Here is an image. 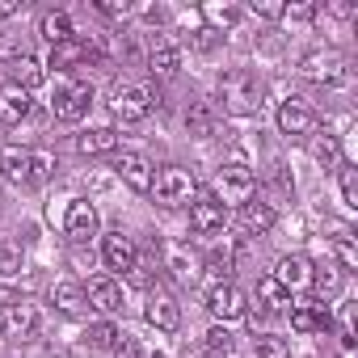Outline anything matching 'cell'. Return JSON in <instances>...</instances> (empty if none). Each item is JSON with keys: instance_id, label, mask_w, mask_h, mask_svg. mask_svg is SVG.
Returning <instances> with one entry per match:
<instances>
[{"instance_id": "obj_33", "label": "cell", "mask_w": 358, "mask_h": 358, "mask_svg": "<svg viewBox=\"0 0 358 358\" xmlns=\"http://www.w3.org/2000/svg\"><path fill=\"white\" fill-rule=\"evenodd\" d=\"M85 341H89L93 350H114V341H118V329H114L110 320H97V324H89Z\"/></svg>"}, {"instance_id": "obj_35", "label": "cell", "mask_w": 358, "mask_h": 358, "mask_svg": "<svg viewBox=\"0 0 358 358\" xmlns=\"http://www.w3.org/2000/svg\"><path fill=\"white\" fill-rule=\"evenodd\" d=\"M257 358H291V345L282 337H257Z\"/></svg>"}, {"instance_id": "obj_26", "label": "cell", "mask_w": 358, "mask_h": 358, "mask_svg": "<svg viewBox=\"0 0 358 358\" xmlns=\"http://www.w3.org/2000/svg\"><path fill=\"white\" fill-rule=\"evenodd\" d=\"M51 299H55V308H59V312H68V316H76V312H85V308H89V303H85V287H80V282H55Z\"/></svg>"}, {"instance_id": "obj_36", "label": "cell", "mask_w": 358, "mask_h": 358, "mask_svg": "<svg viewBox=\"0 0 358 358\" xmlns=\"http://www.w3.org/2000/svg\"><path fill=\"white\" fill-rule=\"evenodd\" d=\"M341 203L350 211H358V173L354 169H341Z\"/></svg>"}, {"instance_id": "obj_28", "label": "cell", "mask_w": 358, "mask_h": 358, "mask_svg": "<svg viewBox=\"0 0 358 358\" xmlns=\"http://www.w3.org/2000/svg\"><path fill=\"white\" fill-rule=\"evenodd\" d=\"M38 34H43L51 47H59V43L76 38V34H72V17H68V13H47V17H43V26H38Z\"/></svg>"}, {"instance_id": "obj_22", "label": "cell", "mask_w": 358, "mask_h": 358, "mask_svg": "<svg viewBox=\"0 0 358 358\" xmlns=\"http://www.w3.org/2000/svg\"><path fill=\"white\" fill-rule=\"evenodd\" d=\"M0 177L5 182H30V152L22 148H0Z\"/></svg>"}, {"instance_id": "obj_29", "label": "cell", "mask_w": 358, "mask_h": 358, "mask_svg": "<svg viewBox=\"0 0 358 358\" xmlns=\"http://www.w3.org/2000/svg\"><path fill=\"white\" fill-rule=\"evenodd\" d=\"M257 303H262L266 312H291V295H287L274 278H262V282H257Z\"/></svg>"}, {"instance_id": "obj_46", "label": "cell", "mask_w": 358, "mask_h": 358, "mask_svg": "<svg viewBox=\"0 0 358 358\" xmlns=\"http://www.w3.org/2000/svg\"><path fill=\"white\" fill-rule=\"evenodd\" d=\"M22 13V0H0V17H13Z\"/></svg>"}, {"instance_id": "obj_38", "label": "cell", "mask_w": 358, "mask_h": 358, "mask_svg": "<svg viewBox=\"0 0 358 358\" xmlns=\"http://www.w3.org/2000/svg\"><path fill=\"white\" fill-rule=\"evenodd\" d=\"M22 55H26L22 34H0V59H22Z\"/></svg>"}, {"instance_id": "obj_5", "label": "cell", "mask_w": 358, "mask_h": 358, "mask_svg": "<svg viewBox=\"0 0 358 358\" xmlns=\"http://www.w3.org/2000/svg\"><path fill=\"white\" fill-rule=\"evenodd\" d=\"M299 72H303L308 80H316V85H341V80L350 76L341 51H308V55L299 59Z\"/></svg>"}, {"instance_id": "obj_25", "label": "cell", "mask_w": 358, "mask_h": 358, "mask_svg": "<svg viewBox=\"0 0 358 358\" xmlns=\"http://www.w3.org/2000/svg\"><path fill=\"white\" fill-rule=\"evenodd\" d=\"M43 80H47V68H43L34 55L13 59V85H17V89H26V93H30V89H38Z\"/></svg>"}, {"instance_id": "obj_11", "label": "cell", "mask_w": 358, "mask_h": 358, "mask_svg": "<svg viewBox=\"0 0 358 358\" xmlns=\"http://www.w3.org/2000/svg\"><path fill=\"white\" fill-rule=\"evenodd\" d=\"M143 316H148V324H156L160 333H173L177 324H182V308H177V299L169 295V291H148V303H143Z\"/></svg>"}, {"instance_id": "obj_1", "label": "cell", "mask_w": 358, "mask_h": 358, "mask_svg": "<svg viewBox=\"0 0 358 358\" xmlns=\"http://www.w3.org/2000/svg\"><path fill=\"white\" fill-rule=\"evenodd\" d=\"M220 101H224V110L236 114V118L257 114V110H262V80H257V72L232 68V72L220 80Z\"/></svg>"}, {"instance_id": "obj_8", "label": "cell", "mask_w": 358, "mask_h": 358, "mask_svg": "<svg viewBox=\"0 0 358 358\" xmlns=\"http://www.w3.org/2000/svg\"><path fill=\"white\" fill-rule=\"evenodd\" d=\"M312 270H316V266H312L303 253H291V257H282V262H278V270H274L270 278H274L287 295H299V291H308V287H312Z\"/></svg>"}, {"instance_id": "obj_45", "label": "cell", "mask_w": 358, "mask_h": 358, "mask_svg": "<svg viewBox=\"0 0 358 358\" xmlns=\"http://www.w3.org/2000/svg\"><path fill=\"white\" fill-rule=\"evenodd\" d=\"M114 358H139L135 337H122V333H118V341H114Z\"/></svg>"}, {"instance_id": "obj_44", "label": "cell", "mask_w": 358, "mask_h": 358, "mask_svg": "<svg viewBox=\"0 0 358 358\" xmlns=\"http://www.w3.org/2000/svg\"><path fill=\"white\" fill-rule=\"evenodd\" d=\"M207 345H211L215 354H220V350L228 354V350H232V337H228V329H211V333H207Z\"/></svg>"}, {"instance_id": "obj_16", "label": "cell", "mask_w": 358, "mask_h": 358, "mask_svg": "<svg viewBox=\"0 0 358 358\" xmlns=\"http://www.w3.org/2000/svg\"><path fill=\"white\" fill-rule=\"evenodd\" d=\"M93 55H97V47H93L89 38H68V43L51 47V59H47L43 68H55V72H72V68H80L85 59H93Z\"/></svg>"}, {"instance_id": "obj_6", "label": "cell", "mask_w": 358, "mask_h": 358, "mask_svg": "<svg viewBox=\"0 0 358 358\" xmlns=\"http://www.w3.org/2000/svg\"><path fill=\"white\" fill-rule=\"evenodd\" d=\"M152 106H156V97L143 85H118L114 89V101H110V110H114L118 122H143L152 114Z\"/></svg>"}, {"instance_id": "obj_19", "label": "cell", "mask_w": 358, "mask_h": 358, "mask_svg": "<svg viewBox=\"0 0 358 358\" xmlns=\"http://www.w3.org/2000/svg\"><path fill=\"white\" fill-rule=\"evenodd\" d=\"M177 68H182V51H177L173 38H156L148 47V72L152 76H173Z\"/></svg>"}, {"instance_id": "obj_13", "label": "cell", "mask_w": 358, "mask_h": 358, "mask_svg": "<svg viewBox=\"0 0 358 358\" xmlns=\"http://www.w3.org/2000/svg\"><path fill=\"white\" fill-rule=\"evenodd\" d=\"M312 127H316V114L303 97H287L278 106V131L282 135H312Z\"/></svg>"}, {"instance_id": "obj_12", "label": "cell", "mask_w": 358, "mask_h": 358, "mask_svg": "<svg viewBox=\"0 0 358 358\" xmlns=\"http://www.w3.org/2000/svg\"><path fill=\"white\" fill-rule=\"evenodd\" d=\"M38 324V308L30 299H9L5 312H0V329H5V337H30Z\"/></svg>"}, {"instance_id": "obj_31", "label": "cell", "mask_w": 358, "mask_h": 358, "mask_svg": "<svg viewBox=\"0 0 358 358\" xmlns=\"http://www.w3.org/2000/svg\"><path fill=\"white\" fill-rule=\"evenodd\" d=\"M312 287L320 291V299H324V295H337V291H341V270H337L333 262H324L320 270H312Z\"/></svg>"}, {"instance_id": "obj_20", "label": "cell", "mask_w": 358, "mask_h": 358, "mask_svg": "<svg viewBox=\"0 0 358 358\" xmlns=\"http://www.w3.org/2000/svg\"><path fill=\"white\" fill-rule=\"evenodd\" d=\"M30 110H34V101H30V93H26V89L9 85L5 93H0V122H5V127L26 122V118H30Z\"/></svg>"}, {"instance_id": "obj_7", "label": "cell", "mask_w": 358, "mask_h": 358, "mask_svg": "<svg viewBox=\"0 0 358 358\" xmlns=\"http://www.w3.org/2000/svg\"><path fill=\"white\" fill-rule=\"evenodd\" d=\"M245 308H249V295L236 282H211L207 287V312L215 320H236V316H245Z\"/></svg>"}, {"instance_id": "obj_47", "label": "cell", "mask_w": 358, "mask_h": 358, "mask_svg": "<svg viewBox=\"0 0 358 358\" xmlns=\"http://www.w3.org/2000/svg\"><path fill=\"white\" fill-rule=\"evenodd\" d=\"M156 358H160V354H156Z\"/></svg>"}, {"instance_id": "obj_43", "label": "cell", "mask_w": 358, "mask_h": 358, "mask_svg": "<svg viewBox=\"0 0 358 358\" xmlns=\"http://www.w3.org/2000/svg\"><path fill=\"white\" fill-rule=\"evenodd\" d=\"M257 17H282V0H253L249 5Z\"/></svg>"}, {"instance_id": "obj_41", "label": "cell", "mask_w": 358, "mask_h": 358, "mask_svg": "<svg viewBox=\"0 0 358 358\" xmlns=\"http://www.w3.org/2000/svg\"><path fill=\"white\" fill-rule=\"evenodd\" d=\"M17 270H22V249L5 245V249H0V274H17Z\"/></svg>"}, {"instance_id": "obj_37", "label": "cell", "mask_w": 358, "mask_h": 358, "mask_svg": "<svg viewBox=\"0 0 358 358\" xmlns=\"http://www.w3.org/2000/svg\"><path fill=\"white\" fill-rule=\"evenodd\" d=\"M203 266L211 270V278H215V282H228V274H232V257H228V253H211Z\"/></svg>"}, {"instance_id": "obj_17", "label": "cell", "mask_w": 358, "mask_h": 358, "mask_svg": "<svg viewBox=\"0 0 358 358\" xmlns=\"http://www.w3.org/2000/svg\"><path fill=\"white\" fill-rule=\"evenodd\" d=\"M114 169H118V177H122L135 194H148V190H152V164H148L139 152H122V156L114 160Z\"/></svg>"}, {"instance_id": "obj_15", "label": "cell", "mask_w": 358, "mask_h": 358, "mask_svg": "<svg viewBox=\"0 0 358 358\" xmlns=\"http://www.w3.org/2000/svg\"><path fill=\"white\" fill-rule=\"evenodd\" d=\"M135 257H139V249H135V241H131L127 232H106V236H101V262H106L110 270L127 274V270L135 266Z\"/></svg>"}, {"instance_id": "obj_30", "label": "cell", "mask_w": 358, "mask_h": 358, "mask_svg": "<svg viewBox=\"0 0 358 358\" xmlns=\"http://www.w3.org/2000/svg\"><path fill=\"white\" fill-rule=\"evenodd\" d=\"M312 156H316V164L333 169V164L341 160V143H337V135H316V139H312Z\"/></svg>"}, {"instance_id": "obj_42", "label": "cell", "mask_w": 358, "mask_h": 358, "mask_svg": "<svg viewBox=\"0 0 358 358\" xmlns=\"http://www.w3.org/2000/svg\"><path fill=\"white\" fill-rule=\"evenodd\" d=\"M97 13H106V17H127L131 5H127V0H97Z\"/></svg>"}, {"instance_id": "obj_21", "label": "cell", "mask_w": 358, "mask_h": 358, "mask_svg": "<svg viewBox=\"0 0 358 358\" xmlns=\"http://www.w3.org/2000/svg\"><path fill=\"white\" fill-rule=\"evenodd\" d=\"M164 270H173L177 278H194L199 274V257L186 249V245H177V241H164Z\"/></svg>"}, {"instance_id": "obj_23", "label": "cell", "mask_w": 358, "mask_h": 358, "mask_svg": "<svg viewBox=\"0 0 358 358\" xmlns=\"http://www.w3.org/2000/svg\"><path fill=\"white\" fill-rule=\"evenodd\" d=\"M76 148H80L85 156H106V152H118V131H114V127H93V131H85V135L76 139Z\"/></svg>"}, {"instance_id": "obj_3", "label": "cell", "mask_w": 358, "mask_h": 358, "mask_svg": "<svg viewBox=\"0 0 358 358\" xmlns=\"http://www.w3.org/2000/svg\"><path fill=\"white\" fill-rule=\"evenodd\" d=\"M253 190H257V177H253V169L241 164V160L224 164L220 177H215V199H220L224 207H245V203H253Z\"/></svg>"}, {"instance_id": "obj_24", "label": "cell", "mask_w": 358, "mask_h": 358, "mask_svg": "<svg viewBox=\"0 0 358 358\" xmlns=\"http://www.w3.org/2000/svg\"><path fill=\"white\" fill-rule=\"evenodd\" d=\"M241 228L253 232V236L270 232V228H274V207H270V203H245V207H241Z\"/></svg>"}, {"instance_id": "obj_4", "label": "cell", "mask_w": 358, "mask_h": 358, "mask_svg": "<svg viewBox=\"0 0 358 358\" xmlns=\"http://www.w3.org/2000/svg\"><path fill=\"white\" fill-rule=\"evenodd\" d=\"M89 106H93V85L89 80H64L55 89V101H51L59 122H80L89 114Z\"/></svg>"}, {"instance_id": "obj_27", "label": "cell", "mask_w": 358, "mask_h": 358, "mask_svg": "<svg viewBox=\"0 0 358 358\" xmlns=\"http://www.w3.org/2000/svg\"><path fill=\"white\" fill-rule=\"evenodd\" d=\"M186 127H190V135H199V139L215 135V106H211V101H194L190 114H186Z\"/></svg>"}, {"instance_id": "obj_18", "label": "cell", "mask_w": 358, "mask_h": 358, "mask_svg": "<svg viewBox=\"0 0 358 358\" xmlns=\"http://www.w3.org/2000/svg\"><path fill=\"white\" fill-rule=\"evenodd\" d=\"M85 303L97 308L101 316H114V312L122 308V291H118L114 278H93V282L85 287Z\"/></svg>"}, {"instance_id": "obj_32", "label": "cell", "mask_w": 358, "mask_h": 358, "mask_svg": "<svg viewBox=\"0 0 358 358\" xmlns=\"http://www.w3.org/2000/svg\"><path fill=\"white\" fill-rule=\"evenodd\" d=\"M55 169H59V160H55L51 152H30V182H34V186H38V182H51Z\"/></svg>"}, {"instance_id": "obj_14", "label": "cell", "mask_w": 358, "mask_h": 358, "mask_svg": "<svg viewBox=\"0 0 358 358\" xmlns=\"http://www.w3.org/2000/svg\"><path fill=\"white\" fill-rule=\"evenodd\" d=\"M190 228L203 232V236L220 232V228H224V203H220L215 194H194V199H190Z\"/></svg>"}, {"instance_id": "obj_2", "label": "cell", "mask_w": 358, "mask_h": 358, "mask_svg": "<svg viewBox=\"0 0 358 358\" xmlns=\"http://www.w3.org/2000/svg\"><path fill=\"white\" fill-rule=\"evenodd\" d=\"M160 207H182V203H190L194 194H199V186H194V177H190V169H182V164H164V169H156L152 173V190H148Z\"/></svg>"}, {"instance_id": "obj_40", "label": "cell", "mask_w": 358, "mask_h": 358, "mask_svg": "<svg viewBox=\"0 0 358 358\" xmlns=\"http://www.w3.org/2000/svg\"><path fill=\"white\" fill-rule=\"evenodd\" d=\"M199 17H211V22H220V26H232V22L241 17V9H232V5H211V9H203Z\"/></svg>"}, {"instance_id": "obj_34", "label": "cell", "mask_w": 358, "mask_h": 358, "mask_svg": "<svg viewBox=\"0 0 358 358\" xmlns=\"http://www.w3.org/2000/svg\"><path fill=\"white\" fill-rule=\"evenodd\" d=\"M333 249H337V270H358V249H354V241H350V232H337V241H333Z\"/></svg>"}, {"instance_id": "obj_10", "label": "cell", "mask_w": 358, "mask_h": 358, "mask_svg": "<svg viewBox=\"0 0 358 358\" xmlns=\"http://www.w3.org/2000/svg\"><path fill=\"white\" fill-rule=\"evenodd\" d=\"M64 232H68L76 245L93 241V236H97V207H93L89 199H72V203H68V215H64Z\"/></svg>"}, {"instance_id": "obj_39", "label": "cell", "mask_w": 358, "mask_h": 358, "mask_svg": "<svg viewBox=\"0 0 358 358\" xmlns=\"http://www.w3.org/2000/svg\"><path fill=\"white\" fill-rule=\"evenodd\" d=\"M320 9L312 5V0H295V5H282V17H295V22H312Z\"/></svg>"}, {"instance_id": "obj_9", "label": "cell", "mask_w": 358, "mask_h": 358, "mask_svg": "<svg viewBox=\"0 0 358 358\" xmlns=\"http://www.w3.org/2000/svg\"><path fill=\"white\" fill-rule=\"evenodd\" d=\"M329 303L324 299H312V295H299L291 299V329L295 333H316V329H329Z\"/></svg>"}]
</instances>
